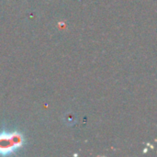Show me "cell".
Returning <instances> with one entry per match:
<instances>
[{"label": "cell", "mask_w": 157, "mask_h": 157, "mask_svg": "<svg viewBox=\"0 0 157 157\" xmlns=\"http://www.w3.org/2000/svg\"><path fill=\"white\" fill-rule=\"evenodd\" d=\"M23 135L17 132H3L0 133V155H10L23 147Z\"/></svg>", "instance_id": "cell-1"}]
</instances>
